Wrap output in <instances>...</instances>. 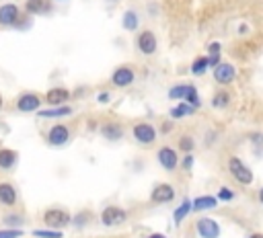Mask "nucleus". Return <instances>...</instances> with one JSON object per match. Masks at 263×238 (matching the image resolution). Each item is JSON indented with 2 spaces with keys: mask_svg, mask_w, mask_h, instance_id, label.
<instances>
[{
  "mask_svg": "<svg viewBox=\"0 0 263 238\" xmlns=\"http://www.w3.org/2000/svg\"><path fill=\"white\" fill-rule=\"evenodd\" d=\"M228 172H230V177L238 183V185H243V187H249L253 185L255 181V175H253V168L243 160V158H238V156H230L228 162Z\"/></svg>",
  "mask_w": 263,
  "mask_h": 238,
  "instance_id": "nucleus-1",
  "label": "nucleus"
},
{
  "mask_svg": "<svg viewBox=\"0 0 263 238\" xmlns=\"http://www.w3.org/2000/svg\"><path fill=\"white\" fill-rule=\"evenodd\" d=\"M43 222L52 230H62L72 222V215H70V211H66L62 207H50L43 211Z\"/></svg>",
  "mask_w": 263,
  "mask_h": 238,
  "instance_id": "nucleus-2",
  "label": "nucleus"
},
{
  "mask_svg": "<svg viewBox=\"0 0 263 238\" xmlns=\"http://www.w3.org/2000/svg\"><path fill=\"white\" fill-rule=\"evenodd\" d=\"M132 136H134V140L142 146H152L159 138V129L148 121H140L132 127Z\"/></svg>",
  "mask_w": 263,
  "mask_h": 238,
  "instance_id": "nucleus-3",
  "label": "nucleus"
},
{
  "mask_svg": "<svg viewBox=\"0 0 263 238\" xmlns=\"http://www.w3.org/2000/svg\"><path fill=\"white\" fill-rule=\"evenodd\" d=\"M72 138V132H70V127L66 125V123H56L48 129V134H46V142L54 148H62L70 142Z\"/></svg>",
  "mask_w": 263,
  "mask_h": 238,
  "instance_id": "nucleus-4",
  "label": "nucleus"
},
{
  "mask_svg": "<svg viewBox=\"0 0 263 238\" xmlns=\"http://www.w3.org/2000/svg\"><path fill=\"white\" fill-rule=\"evenodd\" d=\"M136 48L142 56H155L159 50V39H157L155 31H150V29L140 31L136 37Z\"/></svg>",
  "mask_w": 263,
  "mask_h": 238,
  "instance_id": "nucleus-5",
  "label": "nucleus"
},
{
  "mask_svg": "<svg viewBox=\"0 0 263 238\" xmlns=\"http://www.w3.org/2000/svg\"><path fill=\"white\" fill-rule=\"evenodd\" d=\"M212 76H214L216 84L228 86V84H232L236 80V68L230 62H220L216 68H212Z\"/></svg>",
  "mask_w": 263,
  "mask_h": 238,
  "instance_id": "nucleus-6",
  "label": "nucleus"
},
{
  "mask_svg": "<svg viewBox=\"0 0 263 238\" xmlns=\"http://www.w3.org/2000/svg\"><path fill=\"white\" fill-rule=\"evenodd\" d=\"M127 220V211L119 205H107L103 211H101V224L111 228V226H119Z\"/></svg>",
  "mask_w": 263,
  "mask_h": 238,
  "instance_id": "nucleus-7",
  "label": "nucleus"
},
{
  "mask_svg": "<svg viewBox=\"0 0 263 238\" xmlns=\"http://www.w3.org/2000/svg\"><path fill=\"white\" fill-rule=\"evenodd\" d=\"M157 160H159L161 168H165L167 172H173L179 166V152L173 146H163L157 152Z\"/></svg>",
  "mask_w": 263,
  "mask_h": 238,
  "instance_id": "nucleus-8",
  "label": "nucleus"
},
{
  "mask_svg": "<svg viewBox=\"0 0 263 238\" xmlns=\"http://www.w3.org/2000/svg\"><path fill=\"white\" fill-rule=\"evenodd\" d=\"M177 197V191L171 183H157L150 191V201L152 203H169Z\"/></svg>",
  "mask_w": 263,
  "mask_h": 238,
  "instance_id": "nucleus-9",
  "label": "nucleus"
},
{
  "mask_svg": "<svg viewBox=\"0 0 263 238\" xmlns=\"http://www.w3.org/2000/svg\"><path fill=\"white\" fill-rule=\"evenodd\" d=\"M41 97L37 93H23L17 99V111L21 113H37L41 109Z\"/></svg>",
  "mask_w": 263,
  "mask_h": 238,
  "instance_id": "nucleus-10",
  "label": "nucleus"
},
{
  "mask_svg": "<svg viewBox=\"0 0 263 238\" xmlns=\"http://www.w3.org/2000/svg\"><path fill=\"white\" fill-rule=\"evenodd\" d=\"M195 232L200 234V238H220L222 228L214 218H200L195 222Z\"/></svg>",
  "mask_w": 263,
  "mask_h": 238,
  "instance_id": "nucleus-11",
  "label": "nucleus"
},
{
  "mask_svg": "<svg viewBox=\"0 0 263 238\" xmlns=\"http://www.w3.org/2000/svg\"><path fill=\"white\" fill-rule=\"evenodd\" d=\"M136 80V72L132 66H117L111 74V84L115 86V89H125V86H129L132 82Z\"/></svg>",
  "mask_w": 263,
  "mask_h": 238,
  "instance_id": "nucleus-12",
  "label": "nucleus"
},
{
  "mask_svg": "<svg viewBox=\"0 0 263 238\" xmlns=\"http://www.w3.org/2000/svg\"><path fill=\"white\" fill-rule=\"evenodd\" d=\"M21 21V9L13 3H7L0 7V27H17Z\"/></svg>",
  "mask_w": 263,
  "mask_h": 238,
  "instance_id": "nucleus-13",
  "label": "nucleus"
},
{
  "mask_svg": "<svg viewBox=\"0 0 263 238\" xmlns=\"http://www.w3.org/2000/svg\"><path fill=\"white\" fill-rule=\"evenodd\" d=\"M70 101V91L66 86H54L46 93V103L50 107H58V105H66Z\"/></svg>",
  "mask_w": 263,
  "mask_h": 238,
  "instance_id": "nucleus-14",
  "label": "nucleus"
},
{
  "mask_svg": "<svg viewBox=\"0 0 263 238\" xmlns=\"http://www.w3.org/2000/svg\"><path fill=\"white\" fill-rule=\"evenodd\" d=\"M99 134L107 140V142H119L123 138V127L115 121H107L99 127Z\"/></svg>",
  "mask_w": 263,
  "mask_h": 238,
  "instance_id": "nucleus-15",
  "label": "nucleus"
},
{
  "mask_svg": "<svg viewBox=\"0 0 263 238\" xmlns=\"http://www.w3.org/2000/svg\"><path fill=\"white\" fill-rule=\"evenodd\" d=\"M72 107L70 105H58V107H48V109H39L37 117L39 119H56V117H68L72 115Z\"/></svg>",
  "mask_w": 263,
  "mask_h": 238,
  "instance_id": "nucleus-16",
  "label": "nucleus"
},
{
  "mask_svg": "<svg viewBox=\"0 0 263 238\" xmlns=\"http://www.w3.org/2000/svg\"><path fill=\"white\" fill-rule=\"evenodd\" d=\"M218 205H220V201H218L216 195H197L195 199H191V209L193 211H210V209H216Z\"/></svg>",
  "mask_w": 263,
  "mask_h": 238,
  "instance_id": "nucleus-17",
  "label": "nucleus"
},
{
  "mask_svg": "<svg viewBox=\"0 0 263 238\" xmlns=\"http://www.w3.org/2000/svg\"><path fill=\"white\" fill-rule=\"evenodd\" d=\"M0 205H5V207L17 205V189H15V185L9 183V181L0 183Z\"/></svg>",
  "mask_w": 263,
  "mask_h": 238,
  "instance_id": "nucleus-18",
  "label": "nucleus"
},
{
  "mask_svg": "<svg viewBox=\"0 0 263 238\" xmlns=\"http://www.w3.org/2000/svg\"><path fill=\"white\" fill-rule=\"evenodd\" d=\"M25 13L39 17V15H48L52 13V3L50 0H27L25 3Z\"/></svg>",
  "mask_w": 263,
  "mask_h": 238,
  "instance_id": "nucleus-19",
  "label": "nucleus"
},
{
  "mask_svg": "<svg viewBox=\"0 0 263 238\" xmlns=\"http://www.w3.org/2000/svg\"><path fill=\"white\" fill-rule=\"evenodd\" d=\"M19 162V154L11 148H0V170H13Z\"/></svg>",
  "mask_w": 263,
  "mask_h": 238,
  "instance_id": "nucleus-20",
  "label": "nucleus"
},
{
  "mask_svg": "<svg viewBox=\"0 0 263 238\" xmlns=\"http://www.w3.org/2000/svg\"><path fill=\"white\" fill-rule=\"evenodd\" d=\"M208 62H210V70L216 68L218 64L222 62V43L220 41H210L208 43V50H206Z\"/></svg>",
  "mask_w": 263,
  "mask_h": 238,
  "instance_id": "nucleus-21",
  "label": "nucleus"
},
{
  "mask_svg": "<svg viewBox=\"0 0 263 238\" xmlns=\"http://www.w3.org/2000/svg\"><path fill=\"white\" fill-rule=\"evenodd\" d=\"M230 101H232V97H230V93L228 91H224V89H220V91H216L214 95H212V99H210V105H212V109H226V107L230 105Z\"/></svg>",
  "mask_w": 263,
  "mask_h": 238,
  "instance_id": "nucleus-22",
  "label": "nucleus"
},
{
  "mask_svg": "<svg viewBox=\"0 0 263 238\" xmlns=\"http://www.w3.org/2000/svg\"><path fill=\"white\" fill-rule=\"evenodd\" d=\"M121 27H123V31H127V33L138 31V27H140V17H138V13H136V11H125L123 17H121Z\"/></svg>",
  "mask_w": 263,
  "mask_h": 238,
  "instance_id": "nucleus-23",
  "label": "nucleus"
},
{
  "mask_svg": "<svg viewBox=\"0 0 263 238\" xmlns=\"http://www.w3.org/2000/svg\"><path fill=\"white\" fill-rule=\"evenodd\" d=\"M191 211H193V209H191V199L185 197V199L181 201V205H177V207H175V211H173V222H175V226H181V222L187 218Z\"/></svg>",
  "mask_w": 263,
  "mask_h": 238,
  "instance_id": "nucleus-24",
  "label": "nucleus"
},
{
  "mask_svg": "<svg viewBox=\"0 0 263 238\" xmlns=\"http://www.w3.org/2000/svg\"><path fill=\"white\" fill-rule=\"evenodd\" d=\"M197 109H193L191 105H187L185 101H179L175 107H171V111H169V115H171V119H183V117H189V115H193Z\"/></svg>",
  "mask_w": 263,
  "mask_h": 238,
  "instance_id": "nucleus-25",
  "label": "nucleus"
},
{
  "mask_svg": "<svg viewBox=\"0 0 263 238\" xmlns=\"http://www.w3.org/2000/svg\"><path fill=\"white\" fill-rule=\"evenodd\" d=\"M208 70H210L208 56H197V58L191 62V68H189V72H191L193 76H204Z\"/></svg>",
  "mask_w": 263,
  "mask_h": 238,
  "instance_id": "nucleus-26",
  "label": "nucleus"
},
{
  "mask_svg": "<svg viewBox=\"0 0 263 238\" xmlns=\"http://www.w3.org/2000/svg\"><path fill=\"white\" fill-rule=\"evenodd\" d=\"M189 82H181V84H173L169 89V99L171 101H185L187 93H189Z\"/></svg>",
  "mask_w": 263,
  "mask_h": 238,
  "instance_id": "nucleus-27",
  "label": "nucleus"
},
{
  "mask_svg": "<svg viewBox=\"0 0 263 238\" xmlns=\"http://www.w3.org/2000/svg\"><path fill=\"white\" fill-rule=\"evenodd\" d=\"M185 103L191 105L193 109H200V107H202V97H200V93H197V89H195L193 84L189 86V93H187V97H185Z\"/></svg>",
  "mask_w": 263,
  "mask_h": 238,
  "instance_id": "nucleus-28",
  "label": "nucleus"
},
{
  "mask_svg": "<svg viewBox=\"0 0 263 238\" xmlns=\"http://www.w3.org/2000/svg\"><path fill=\"white\" fill-rule=\"evenodd\" d=\"M216 197H218V201H220V203H230V201H234L236 193H234L232 189H228V187H224V185H222L220 189H218Z\"/></svg>",
  "mask_w": 263,
  "mask_h": 238,
  "instance_id": "nucleus-29",
  "label": "nucleus"
},
{
  "mask_svg": "<svg viewBox=\"0 0 263 238\" xmlns=\"http://www.w3.org/2000/svg\"><path fill=\"white\" fill-rule=\"evenodd\" d=\"M179 150L181 152H185V154H193V150H195V140L191 138V136H181L179 138Z\"/></svg>",
  "mask_w": 263,
  "mask_h": 238,
  "instance_id": "nucleus-30",
  "label": "nucleus"
},
{
  "mask_svg": "<svg viewBox=\"0 0 263 238\" xmlns=\"http://www.w3.org/2000/svg\"><path fill=\"white\" fill-rule=\"evenodd\" d=\"M33 236L35 238H64V232L62 230L46 228V230H33Z\"/></svg>",
  "mask_w": 263,
  "mask_h": 238,
  "instance_id": "nucleus-31",
  "label": "nucleus"
},
{
  "mask_svg": "<svg viewBox=\"0 0 263 238\" xmlns=\"http://www.w3.org/2000/svg\"><path fill=\"white\" fill-rule=\"evenodd\" d=\"M25 236L23 228H0V238H21Z\"/></svg>",
  "mask_w": 263,
  "mask_h": 238,
  "instance_id": "nucleus-32",
  "label": "nucleus"
},
{
  "mask_svg": "<svg viewBox=\"0 0 263 238\" xmlns=\"http://www.w3.org/2000/svg\"><path fill=\"white\" fill-rule=\"evenodd\" d=\"M23 218L21 215H17V213H9L7 218H5V224H7V228H21L23 226Z\"/></svg>",
  "mask_w": 263,
  "mask_h": 238,
  "instance_id": "nucleus-33",
  "label": "nucleus"
},
{
  "mask_svg": "<svg viewBox=\"0 0 263 238\" xmlns=\"http://www.w3.org/2000/svg\"><path fill=\"white\" fill-rule=\"evenodd\" d=\"M179 162H181V168H183L185 172H189V170L193 168V164H195V158H193V154H185Z\"/></svg>",
  "mask_w": 263,
  "mask_h": 238,
  "instance_id": "nucleus-34",
  "label": "nucleus"
},
{
  "mask_svg": "<svg viewBox=\"0 0 263 238\" xmlns=\"http://www.w3.org/2000/svg\"><path fill=\"white\" fill-rule=\"evenodd\" d=\"M249 140H251V144H253L255 148H261V146H263V134H261V132L249 134Z\"/></svg>",
  "mask_w": 263,
  "mask_h": 238,
  "instance_id": "nucleus-35",
  "label": "nucleus"
},
{
  "mask_svg": "<svg viewBox=\"0 0 263 238\" xmlns=\"http://www.w3.org/2000/svg\"><path fill=\"white\" fill-rule=\"evenodd\" d=\"M109 99H111V95H109V93H99L97 95V103H101V105L109 103Z\"/></svg>",
  "mask_w": 263,
  "mask_h": 238,
  "instance_id": "nucleus-36",
  "label": "nucleus"
},
{
  "mask_svg": "<svg viewBox=\"0 0 263 238\" xmlns=\"http://www.w3.org/2000/svg\"><path fill=\"white\" fill-rule=\"evenodd\" d=\"M171 129H173V121H167V123H163V127H161V132H163V134H169Z\"/></svg>",
  "mask_w": 263,
  "mask_h": 238,
  "instance_id": "nucleus-37",
  "label": "nucleus"
},
{
  "mask_svg": "<svg viewBox=\"0 0 263 238\" xmlns=\"http://www.w3.org/2000/svg\"><path fill=\"white\" fill-rule=\"evenodd\" d=\"M257 201H259V203L263 205V187H261V189L257 191Z\"/></svg>",
  "mask_w": 263,
  "mask_h": 238,
  "instance_id": "nucleus-38",
  "label": "nucleus"
},
{
  "mask_svg": "<svg viewBox=\"0 0 263 238\" xmlns=\"http://www.w3.org/2000/svg\"><path fill=\"white\" fill-rule=\"evenodd\" d=\"M249 238H263V234L261 232H253V234H249Z\"/></svg>",
  "mask_w": 263,
  "mask_h": 238,
  "instance_id": "nucleus-39",
  "label": "nucleus"
},
{
  "mask_svg": "<svg viewBox=\"0 0 263 238\" xmlns=\"http://www.w3.org/2000/svg\"><path fill=\"white\" fill-rule=\"evenodd\" d=\"M148 238H167V236H165V234H159V232H157V234H150Z\"/></svg>",
  "mask_w": 263,
  "mask_h": 238,
  "instance_id": "nucleus-40",
  "label": "nucleus"
},
{
  "mask_svg": "<svg viewBox=\"0 0 263 238\" xmlns=\"http://www.w3.org/2000/svg\"><path fill=\"white\" fill-rule=\"evenodd\" d=\"M3 105H5V99H3V95H0V109H3Z\"/></svg>",
  "mask_w": 263,
  "mask_h": 238,
  "instance_id": "nucleus-41",
  "label": "nucleus"
},
{
  "mask_svg": "<svg viewBox=\"0 0 263 238\" xmlns=\"http://www.w3.org/2000/svg\"><path fill=\"white\" fill-rule=\"evenodd\" d=\"M105 3H109V5H113V3H117V0H105Z\"/></svg>",
  "mask_w": 263,
  "mask_h": 238,
  "instance_id": "nucleus-42",
  "label": "nucleus"
},
{
  "mask_svg": "<svg viewBox=\"0 0 263 238\" xmlns=\"http://www.w3.org/2000/svg\"><path fill=\"white\" fill-rule=\"evenodd\" d=\"M58 3H62V0H58Z\"/></svg>",
  "mask_w": 263,
  "mask_h": 238,
  "instance_id": "nucleus-43",
  "label": "nucleus"
}]
</instances>
